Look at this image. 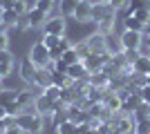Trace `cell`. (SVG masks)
<instances>
[{"label": "cell", "mask_w": 150, "mask_h": 134, "mask_svg": "<svg viewBox=\"0 0 150 134\" xmlns=\"http://www.w3.org/2000/svg\"><path fill=\"white\" fill-rule=\"evenodd\" d=\"M13 123H18L27 134H40L43 128H45L43 114H38V112H20V114L13 119Z\"/></svg>", "instance_id": "cell-1"}, {"label": "cell", "mask_w": 150, "mask_h": 134, "mask_svg": "<svg viewBox=\"0 0 150 134\" xmlns=\"http://www.w3.org/2000/svg\"><path fill=\"white\" fill-rule=\"evenodd\" d=\"M65 107V103L58 98V101H54V98H50L47 94H38L36 98H34V112H38V114L43 116H52L56 109H63Z\"/></svg>", "instance_id": "cell-2"}, {"label": "cell", "mask_w": 150, "mask_h": 134, "mask_svg": "<svg viewBox=\"0 0 150 134\" xmlns=\"http://www.w3.org/2000/svg\"><path fill=\"white\" fill-rule=\"evenodd\" d=\"M29 60L36 67H50L52 65V56H50V47H45L43 43H36L29 51Z\"/></svg>", "instance_id": "cell-3"}, {"label": "cell", "mask_w": 150, "mask_h": 134, "mask_svg": "<svg viewBox=\"0 0 150 134\" xmlns=\"http://www.w3.org/2000/svg\"><path fill=\"white\" fill-rule=\"evenodd\" d=\"M121 45L125 51H137L144 43V32H132V29H123V34L119 36Z\"/></svg>", "instance_id": "cell-4"}, {"label": "cell", "mask_w": 150, "mask_h": 134, "mask_svg": "<svg viewBox=\"0 0 150 134\" xmlns=\"http://www.w3.org/2000/svg\"><path fill=\"white\" fill-rule=\"evenodd\" d=\"M47 16H50V13L47 11H43V9H38V7H31L29 11H27V27H43L45 22H47Z\"/></svg>", "instance_id": "cell-5"}, {"label": "cell", "mask_w": 150, "mask_h": 134, "mask_svg": "<svg viewBox=\"0 0 150 134\" xmlns=\"http://www.w3.org/2000/svg\"><path fill=\"white\" fill-rule=\"evenodd\" d=\"M65 74H67L72 81H88V78H90V72H88V67H85L83 60L67 65V72H65Z\"/></svg>", "instance_id": "cell-6"}, {"label": "cell", "mask_w": 150, "mask_h": 134, "mask_svg": "<svg viewBox=\"0 0 150 134\" xmlns=\"http://www.w3.org/2000/svg\"><path fill=\"white\" fill-rule=\"evenodd\" d=\"M43 32L52 34V36H65V20H63V16H58V18H47V22L43 25Z\"/></svg>", "instance_id": "cell-7"}, {"label": "cell", "mask_w": 150, "mask_h": 134, "mask_svg": "<svg viewBox=\"0 0 150 134\" xmlns=\"http://www.w3.org/2000/svg\"><path fill=\"white\" fill-rule=\"evenodd\" d=\"M110 13H117V11L112 9V5H110V2H101V0L92 2V20H94V22L103 20L105 16H110Z\"/></svg>", "instance_id": "cell-8"}, {"label": "cell", "mask_w": 150, "mask_h": 134, "mask_svg": "<svg viewBox=\"0 0 150 134\" xmlns=\"http://www.w3.org/2000/svg\"><path fill=\"white\" fill-rule=\"evenodd\" d=\"M72 16H74L79 22H90V20H92V2H90V0H81V2L76 5Z\"/></svg>", "instance_id": "cell-9"}, {"label": "cell", "mask_w": 150, "mask_h": 134, "mask_svg": "<svg viewBox=\"0 0 150 134\" xmlns=\"http://www.w3.org/2000/svg\"><path fill=\"white\" fill-rule=\"evenodd\" d=\"M36 65L31 63L29 58H23V63H20V76L25 81L27 85H34V78H36Z\"/></svg>", "instance_id": "cell-10"}, {"label": "cell", "mask_w": 150, "mask_h": 134, "mask_svg": "<svg viewBox=\"0 0 150 134\" xmlns=\"http://www.w3.org/2000/svg\"><path fill=\"white\" fill-rule=\"evenodd\" d=\"M20 18H23V16H18L13 9H0V22H2L7 29L18 27V25H20Z\"/></svg>", "instance_id": "cell-11"}, {"label": "cell", "mask_w": 150, "mask_h": 134, "mask_svg": "<svg viewBox=\"0 0 150 134\" xmlns=\"http://www.w3.org/2000/svg\"><path fill=\"white\" fill-rule=\"evenodd\" d=\"M85 43H88V47H90V51H92V54H103V51H105V36H103V34H99V32L92 34Z\"/></svg>", "instance_id": "cell-12"}, {"label": "cell", "mask_w": 150, "mask_h": 134, "mask_svg": "<svg viewBox=\"0 0 150 134\" xmlns=\"http://www.w3.org/2000/svg\"><path fill=\"white\" fill-rule=\"evenodd\" d=\"M50 83H52V69L50 67H38L36 69V78H34V85L40 87V89H45Z\"/></svg>", "instance_id": "cell-13"}, {"label": "cell", "mask_w": 150, "mask_h": 134, "mask_svg": "<svg viewBox=\"0 0 150 134\" xmlns=\"http://www.w3.org/2000/svg\"><path fill=\"white\" fill-rule=\"evenodd\" d=\"M105 51L110 56H123V45H121V38H112V36H105Z\"/></svg>", "instance_id": "cell-14"}, {"label": "cell", "mask_w": 150, "mask_h": 134, "mask_svg": "<svg viewBox=\"0 0 150 134\" xmlns=\"http://www.w3.org/2000/svg\"><path fill=\"white\" fill-rule=\"evenodd\" d=\"M130 69L134 72V74L148 76V74H150V58H148V56H141V54H139V58L130 65Z\"/></svg>", "instance_id": "cell-15"}, {"label": "cell", "mask_w": 150, "mask_h": 134, "mask_svg": "<svg viewBox=\"0 0 150 134\" xmlns=\"http://www.w3.org/2000/svg\"><path fill=\"white\" fill-rule=\"evenodd\" d=\"M96 32L103 34V36H110L114 32V13H110V16H105L103 20L96 22Z\"/></svg>", "instance_id": "cell-16"}, {"label": "cell", "mask_w": 150, "mask_h": 134, "mask_svg": "<svg viewBox=\"0 0 150 134\" xmlns=\"http://www.w3.org/2000/svg\"><path fill=\"white\" fill-rule=\"evenodd\" d=\"M56 134H79V125L72 119H65L56 125Z\"/></svg>", "instance_id": "cell-17"}, {"label": "cell", "mask_w": 150, "mask_h": 134, "mask_svg": "<svg viewBox=\"0 0 150 134\" xmlns=\"http://www.w3.org/2000/svg\"><path fill=\"white\" fill-rule=\"evenodd\" d=\"M52 83L58 85V87L63 89V87H67V85H72L74 81H72V78H69L65 72H56V69H52Z\"/></svg>", "instance_id": "cell-18"}, {"label": "cell", "mask_w": 150, "mask_h": 134, "mask_svg": "<svg viewBox=\"0 0 150 134\" xmlns=\"http://www.w3.org/2000/svg\"><path fill=\"white\" fill-rule=\"evenodd\" d=\"M16 96H18V89H2L0 92V105L9 107L11 103H16Z\"/></svg>", "instance_id": "cell-19"}, {"label": "cell", "mask_w": 150, "mask_h": 134, "mask_svg": "<svg viewBox=\"0 0 150 134\" xmlns=\"http://www.w3.org/2000/svg\"><path fill=\"white\" fill-rule=\"evenodd\" d=\"M128 16H134V18H137V20H141L144 25H150V7L132 9V11H128Z\"/></svg>", "instance_id": "cell-20"}, {"label": "cell", "mask_w": 150, "mask_h": 134, "mask_svg": "<svg viewBox=\"0 0 150 134\" xmlns=\"http://www.w3.org/2000/svg\"><path fill=\"white\" fill-rule=\"evenodd\" d=\"M123 22H125V29H132V32H144L146 27H148V25H144L141 20H137L134 16H125Z\"/></svg>", "instance_id": "cell-21"}, {"label": "cell", "mask_w": 150, "mask_h": 134, "mask_svg": "<svg viewBox=\"0 0 150 134\" xmlns=\"http://www.w3.org/2000/svg\"><path fill=\"white\" fill-rule=\"evenodd\" d=\"M79 2H81V0H61V5H58L61 7V13L63 16H72Z\"/></svg>", "instance_id": "cell-22"}, {"label": "cell", "mask_w": 150, "mask_h": 134, "mask_svg": "<svg viewBox=\"0 0 150 134\" xmlns=\"http://www.w3.org/2000/svg\"><path fill=\"white\" fill-rule=\"evenodd\" d=\"M61 60H65L67 65H72V63H79V60H81V58H79V54H76V49H74V45H72V47H69L67 51H63Z\"/></svg>", "instance_id": "cell-23"}, {"label": "cell", "mask_w": 150, "mask_h": 134, "mask_svg": "<svg viewBox=\"0 0 150 134\" xmlns=\"http://www.w3.org/2000/svg\"><path fill=\"white\" fill-rule=\"evenodd\" d=\"M43 94H47V96H50V98H54V101H58V98H61V87H58V85H54V83H50V85H47V87L43 89Z\"/></svg>", "instance_id": "cell-24"}, {"label": "cell", "mask_w": 150, "mask_h": 134, "mask_svg": "<svg viewBox=\"0 0 150 134\" xmlns=\"http://www.w3.org/2000/svg\"><path fill=\"white\" fill-rule=\"evenodd\" d=\"M74 49H76V54H79V58H81V60H85V58H88L90 54H92L85 40H83V43H79V45H74Z\"/></svg>", "instance_id": "cell-25"}, {"label": "cell", "mask_w": 150, "mask_h": 134, "mask_svg": "<svg viewBox=\"0 0 150 134\" xmlns=\"http://www.w3.org/2000/svg\"><path fill=\"white\" fill-rule=\"evenodd\" d=\"M134 132H137V134H150V119H141V121H137Z\"/></svg>", "instance_id": "cell-26"}, {"label": "cell", "mask_w": 150, "mask_h": 134, "mask_svg": "<svg viewBox=\"0 0 150 134\" xmlns=\"http://www.w3.org/2000/svg\"><path fill=\"white\" fill-rule=\"evenodd\" d=\"M61 38H63V36H52V34H45V36H43V45H45V47H50V49H54V47L61 43Z\"/></svg>", "instance_id": "cell-27"}, {"label": "cell", "mask_w": 150, "mask_h": 134, "mask_svg": "<svg viewBox=\"0 0 150 134\" xmlns=\"http://www.w3.org/2000/svg\"><path fill=\"white\" fill-rule=\"evenodd\" d=\"M34 7H38V9H43V11L50 13L52 9H54V0H34Z\"/></svg>", "instance_id": "cell-28"}, {"label": "cell", "mask_w": 150, "mask_h": 134, "mask_svg": "<svg viewBox=\"0 0 150 134\" xmlns=\"http://www.w3.org/2000/svg\"><path fill=\"white\" fill-rule=\"evenodd\" d=\"M11 9L18 13V16H27V11H29V7H25V0H16V5H13Z\"/></svg>", "instance_id": "cell-29"}, {"label": "cell", "mask_w": 150, "mask_h": 134, "mask_svg": "<svg viewBox=\"0 0 150 134\" xmlns=\"http://www.w3.org/2000/svg\"><path fill=\"white\" fill-rule=\"evenodd\" d=\"M0 63H13V54L9 49H0Z\"/></svg>", "instance_id": "cell-30"}, {"label": "cell", "mask_w": 150, "mask_h": 134, "mask_svg": "<svg viewBox=\"0 0 150 134\" xmlns=\"http://www.w3.org/2000/svg\"><path fill=\"white\" fill-rule=\"evenodd\" d=\"M5 134H27V132H25L23 128H20L18 123H11V125H9V128L5 130Z\"/></svg>", "instance_id": "cell-31"}, {"label": "cell", "mask_w": 150, "mask_h": 134, "mask_svg": "<svg viewBox=\"0 0 150 134\" xmlns=\"http://www.w3.org/2000/svg\"><path fill=\"white\" fill-rule=\"evenodd\" d=\"M128 2H130V0H110V5H112L114 11H119V9H125V7H128Z\"/></svg>", "instance_id": "cell-32"}, {"label": "cell", "mask_w": 150, "mask_h": 134, "mask_svg": "<svg viewBox=\"0 0 150 134\" xmlns=\"http://www.w3.org/2000/svg\"><path fill=\"white\" fill-rule=\"evenodd\" d=\"M11 69H13V63H0V74L2 76H9Z\"/></svg>", "instance_id": "cell-33"}, {"label": "cell", "mask_w": 150, "mask_h": 134, "mask_svg": "<svg viewBox=\"0 0 150 134\" xmlns=\"http://www.w3.org/2000/svg\"><path fill=\"white\" fill-rule=\"evenodd\" d=\"M11 125V116H5V119H0V134H5V130Z\"/></svg>", "instance_id": "cell-34"}, {"label": "cell", "mask_w": 150, "mask_h": 134, "mask_svg": "<svg viewBox=\"0 0 150 134\" xmlns=\"http://www.w3.org/2000/svg\"><path fill=\"white\" fill-rule=\"evenodd\" d=\"M7 40H9V38H7V32H2V34H0V49H5V47H7Z\"/></svg>", "instance_id": "cell-35"}, {"label": "cell", "mask_w": 150, "mask_h": 134, "mask_svg": "<svg viewBox=\"0 0 150 134\" xmlns=\"http://www.w3.org/2000/svg\"><path fill=\"white\" fill-rule=\"evenodd\" d=\"M5 116H9V114H7V107H5V105H0V119H5Z\"/></svg>", "instance_id": "cell-36"}, {"label": "cell", "mask_w": 150, "mask_h": 134, "mask_svg": "<svg viewBox=\"0 0 150 134\" xmlns=\"http://www.w3.org/2000/svg\"><path fill=\"white\" fill-rule=\"evenodd\" d=\"M2 2H5V0H0V9H2Z\"/></svg>", "instance_id": "cell-37"}, {"label": "cell", "mask_w": 150, "mask_h": 134, "mask_svg": "<svg viewBox=\"0 0 150 134\" xmlns=\"http://www.w3.org/2000/svg\"><path fill=\"white\" fill-rule=\"evenodd\" d=\"M2 78H5V76H2V74H0V83H2Z\"/></svg>", "instance_id": "cell-38"}, {"label": "cell", "mask_w": 150, "mask_h": 134, "mask_svg": "<svg viewBox=\"0 0 150 134\" xmlns=\"http://www.w3.org/2000/svg\"><path fill=\"white\" fill-rule=\"evenodd\" d=\"M125 134H137V132H125Z\"/></svg>", "instance_id": "cell-39"}, {"label": "cell", "mask_w": 150, "mask_h": 134, "mask_svg": "<svg viewBox=\"0 0 150 134\" xmlns=\"http://www.w3.org/2000/svg\"><path fill=\"white\" fill-rule=\"evenodd\" d=\"M101 2H110V0H101Z\"/></svg>", "instance_id": "cell-40"}, {"label": "cell", "mask_w": 150, "mask_h": 134, "mask_svg": "<svg viewBox=\"0 0 150 134\" xmlns=\"http://www.w3.org/2000/svg\"><path fill=\"white\" fill-rule=\"evenodd\" d=\"M0 92H2V83H0Z\"/></svg>", "instance_id": "cell-41"}, {"label": "cell", "mask_w": 150, "mask_h": 134, "mask_svg": "<svg viewBox=\"0 0 150 134\" xmlns=\"http://www.w3.org/2000/svg\"><path fill=\"white\" fill-rule=\"evenodd\" d=\"M79 134H83V132H79Z\"/></svg>", "instance_id": "cell-42"}]
</instances>
